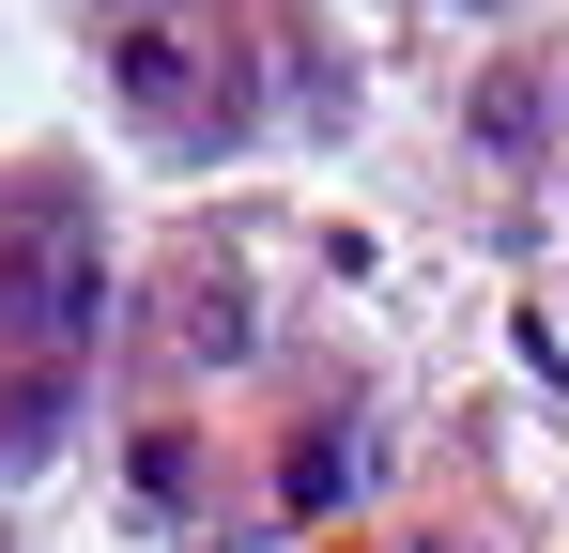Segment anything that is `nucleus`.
<instances>
[{"label":"nucleus","mask_w":569,"mask_h":553,"mask_svg":"<svg viewBox=\"0 0 569 553\" xmlns=\"http://www.w3.org/2000/svg\"><path fill=\"white\" fill-rule=\"evenodd\" d=\"M93 308H108V262H93V231H31V247H0V339H93Z\"/></svg>","instance_id":"obj_1"}]
</instances>
